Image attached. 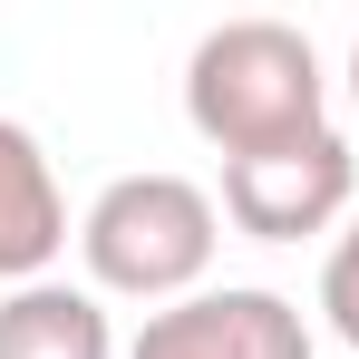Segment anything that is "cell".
Returning <instances> with one entry per match:
<instances>
[{
	"mask_svg": "<svg viewBox=\"0 0 359 359\" xmlns=\"http://www.w3.org/2000/svg\"><path fill=\"white\" fill-rule=\"evenodd\" d=\"M184 117L204 146H224V165L272 156V146H301L330 126V78L292 20H224L184 59Z\"/></svg>",
	"mask_w": 359,
	"mask_h": 359,
	"instance_id": "cell-1",
	"label": "cell"
},
{
	"mask_svg": "<svg viewBox=\"0 0 359 359\" xmlns=\"http://www.w3.org/2000/svg\"><path fill=\"white\" fill-rule=\"evenodd\" d=\"M214 243H224V214L204 184L165 175H117L88 224H78V252H88V282L97 292H126V301H194V282L214 272Z\"/></svg>",
	"mask_w": 359,
	"mask_h": 359,
	"instance_id": "cell-2",
	"label": "cell"
},
{
	"mask_svg": "<svg viewBox=\"0 0 359 359\" xmlns=\"http://www.w3.org/2000/svg\"><path fill=\"white\" fill-rule=\"evenodd\" d=\"M359 194L350 165V136L320 126L301 146H272V156H233L224 165V214H233L252 243H301V233H330Z\"/></svg>",
	"mask_w": 359,
	"mask_h": 359,
	"instance_id": "cell-3",
	"label": "cell"
},
{
	"mask_svg": "<svg viewBox=\"0 0 359 359\" xmlns=\"http://www.w3.org/2000/svg\"><path fill=\"white\" fill-rule=\"evenodd\" d=\"M126 359H311V320L262 282H224V292L146 311Z\"/></svg>",
	"mask_w": 359,
	"mask_h": 359,
	"instance_id": "cell-4",
	"label": "cell"
},
{
	"mask_svg": "<svg viewBox=\"0 0 359 359\" xmlns=\"http://www.w3.org/2000/svg\"><path fill=\"white\" fill-rule=\"evenodd\" d=\"M59 252H68V194L49 175V146L20 117H0V282L29 292V282H49Z\"/></svg>",
	"mask_w": 359,
	"mask_h": 359,
	"instance_id": "cell-5",
	"label": "cell"
},
{
	"mask_svg": "<svg viewBox=\"0 0 359 359\" xmlns=\"http://www.w3.org/2000/svg\"><path fill=\"white\" fill-rule=\"evenodd\" d=\"M0 359H117V330H107L97 292L29 282L0 301Z\"/></svg>",
	"mask_w": 359,
	"mask_h": 359,
	"instance_id": "cell-6",
	"label": "cell"
},
{
	"mask_svg": "<svg viewBox=\"0 0 359 359\" xmlns=\"http://www.w3.org/2000/svg\"><path fill=\"white\" fill-rule=\"evenodd\" d=\"M320 320L359 350V214H350V233L330 243V262H320Z\"/></svg>",
	"mask_w": 359,
	"mask_h": 359,
	"instance_id": "cell-7",
	"label": "cell"
},
{
	"mask_svg": "<svg viewBox=\"0 0 359 359\" xmlns=\"http://www.w3.org/2000/svg\"><path fill=\"white\" fill-rule=\"evenodd\" d=\"M350 97H359V49H350Z\"/></svg>",
	"mask_w": 359,
	"mask_h": 359,
	"instance_id": "cell-8",
	"label": "cell"
}]
</instances>
